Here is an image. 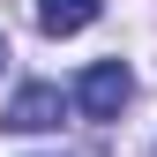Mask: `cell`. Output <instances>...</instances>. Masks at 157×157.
Listing matches in <instances>:
<instances>
[{"instance_id":"cell-1","label":"cell","mask_w":157,"mask_h":157,"mask_svg":"<svg viewBox=\"0 0 157 157\" xmlns=\"http://www.w3.org/2000/svg\"><path fill=\"white\" fill-rule=\"evenodd\" d=\"M135 97V67L127 60H90L75 75V105H82V120H120V105Z\"/></svg>"},{"instance_id":"cell-2","label":"cell","mask_w":157,"mask_h":157,"mask_svg":"<svg viewBox=\"0 0 157 157\" xmlns=\"http://www.w3.org/2000/svg\"><path fill=\"white\" fill-rule=\"evenodd\" d=\"M60 120H67V90L60 82H23L15 105L0 112V127H15V135H52Z\"/></svg>"},{"instance_id":"cell-3","label":"cell","mask_w":157,"mask_h":157,"mask_svg":"<svg viewBox=\"0 0 157 157\" xmlns=\"http://www.w3.org/2000/svg\"><path fill=\"white\" fill-rule=\"evenodd\" d=\"M105 15V0H37V30L45 37H75Z\"/></svg>"},{"instance_id":"cell-4","label":"cell","mask_w":157,"mask_h":157,"mask_svg":"<svg viewBox=\"0 0 157 157\" xmlns=\"http://www.w3.org/2000/svg\"><path fill=\"white\" fill-rule=\"evenodd\" d=\"M0 67H8V37H0Z\"/></svg>"},{"instance_id":"cell-5","label":"cell","mask_w":157,"mask_h":157,"mask_svg":"<svg viewBox=\"0 0 157 157\" xmlns=\"http://www.w3.org/2000/svg\"><path fill=\"white\" fill-rule=\"evenodd\" d=\"M150 157H157V150H150Z\"/></svg>"}]
</instances>
